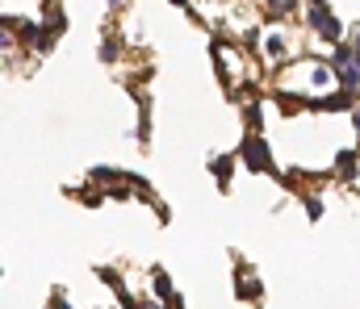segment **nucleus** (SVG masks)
I'll use <instances>...</instances> for the list:
<instances>
[{"mask_svg":"<svg viewBox=\"0 0 360 309\" xmlns=\"http://www.w3.org/2000/svg\"><path fill=\"white\" fill-rule=\"evenodd\" d=\"M310 25H315V30H319L327 42H339V38H343V25H339V21L327 13V5H323V0H310Z\"/></svg>","mask_w":360,"mask_h":309,"instance_id":"f257e3e1","label":"nucleus"},{"mask_svg":"<svg viewBox=\"0 0 360 309\" xmlns=\"http://www.w3.org/2000/svg\"><path fill=\"white\" fill-rule=\"evenodd\" d=\"M243 163L255 168V172H268V168H273V163H268V146H264L260 138H247V146H243Z\"/></svg>","mask_w":360,"mask_h":309,"instance_id":"f03ea898","label":"nucleus"},{"mask_svg":"<svg viewBox=\"0 0 360 309\" xmlns=\"http://www.w3.org/2000/svg\"><path fill=\"white\" fill-rule=\"evenodd\" d=\"M315 105H319V109H331V113H335V109H348V105H352V92L343 88L339 96H327V100H315Z\"/></svg>","mask_w":360,"mask_h":309,"instance_id":"7ed1b4c3","label":"nucleus"},{"mask_svg":"<svg viewBox=\"0 0 360 309\" xmlns=\"http://www.w3.org/2000/svg\"><path fill=\"white\" fill-rule=\"evenodd\" d=\"M210 172H214V176H218V180L226 184V176H231V159H226V154H218V159L210 163Z\"/></svg>","mask_w":360,"mask_h":309,"instance_id":"20e7f679","label":"nucleus"},{"mask_svg":"<svg viewBox=\"0 0 360 309\" xmlns=\"http://www.w3.org/2000/svg\"><path fill=\"white\" fill-rule=\"evenodd\" d=\"M356 159H360L356 150H343V154H339V172H343V176H348V172H356Z\"/></svg>","mask_w":360,"mask_h":309,"instance_id":"39448f33","label":"nucleus"},{"mask_svg":"<svg viewBox=\"0 0 360 309\" xmlns=\"http://www.w3.org/2000/svg\"><path fill=\"white\" fill-rule=\"evenodd\" d=\"M301 105H306V100H297V96H281V109H285V113H297Z\"/></svg>","mask_w":360,"mask_h":309,"instance_id":"423d86ee","label":"nucleus"},{"mask_svg":"<svg viewBox=\"0 0 360 309\" xmlns=\"http://www.w3.org/2000/svg\"><path fill=\"white\" fill-rule=\"evenodd\" d=\"M281 50H285V38L273 34V38H268V55H281Z\"/></svg>","mask_w":360,"mask_h":309,"instance_id":"0eeeda50","label":"nucleus"},{"mask_svg":"<svg viewBox=\"0 0 360 309\" xmlns=\"http://www.w3.org/2000/svg\"><path fill=\"white\" fill-rule=\"evenodd\" d=\"M306 214H310V218L319 222V218H323V205H319V201H306Z\"/></svg>","mask_w":360,"mask_h":309,"instance_id":"6e6552de","label":"nucleus"},{"mask_svg":"<svg viewBox=\"0 0 360 309\" xmlns=\"http://www.w3.org/2000/svg\"><path fill=\"white\" fill-rule=\"evenodd\" d=\"M46 309H72V305L63 301V293H55V305H46Z\"/></svg>","mask_w":360,"mask_h":309,"instance_id":"1a4fd4ad","label":"nucleus"},{"mask_svg":"<svg viewBox=\"0 0 360 309\" xmlns=\"http://www.w3.org/2000/svg\"><path fill=\"white\" fill-rule=\"evenodd\" d=\"M268 9H273V13H281V9H289V0H268Z\"/></svg>","mask_w":360,"mask_h":309,"instance_id":"9d476101","label":"nucleus"},{"mask_svg":"<svg viewBox=\"0 0 360 309\" xmlns=\"http://www.w3.org/2000/svg\"><path fill=\"white\" fill-rule=\"evenodd\" d=\"M352 126H356V138H360V109L352 113Z\"/></svg>","mask_w":360,"mask_h":309,"instance_id":"9b49d317","label":"nucleus"}]
</instances>
